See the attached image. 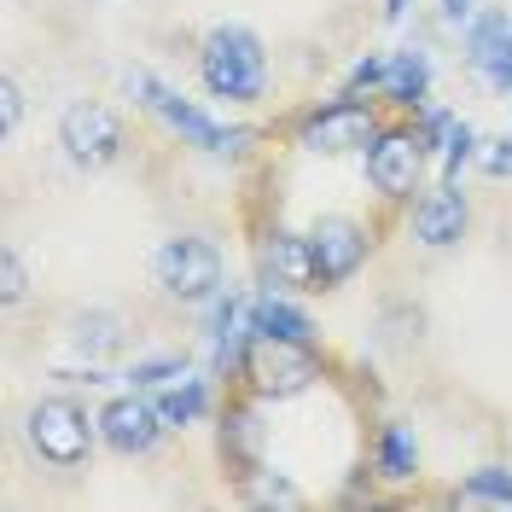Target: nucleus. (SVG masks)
Wrapping results in <instances>:
<instances>
[{
	"instance_id": "5",
	"label": "nucleus",
	"mask_w": 512,
	"mask_h": 512,
	"mask_svg": "<svg viewBox=\"0 0 512 512\" xmlns=\"http://www.w3.org/2000/svg\"><path fill=\"white\" fill-rule=\"evenodd\" d=\"M239 379L251 384L256 402H291L320 379L315 344H291V338H251Z\"/></svg>"
},
{
	"instance_id": "4",
	"label": "nucleus",
	"mask_w": 512,
	"mask_h": 512,
	"mask_svg": "<svg viewBox=\"0 0 512 512\" xmlns=\"http://www.w3.org/2000/svg\"><path fill=\"white\" fill-rule=\"evenodd\" d=\"M152 280H158L175 303H216L222 297V280H227V262L210 239L198 233H175L152 251Z\"/></svg>"
},
{
	"instance_id": "22",
	"label": "nucleus",
	"mask_w": 512,
	"mask_h": 512,
	"mask_svg": "<svg viewBox=\"0 0 512 512\" xmlns=\"http://www.w3.org/2000/svg\"><path fill=\"white\" fill-rule=\"evenodd\" d=\"M134 390H163V384H175V379H187V361L181 355H146V361H134L123 373Z\"/></svg>"
},
{
	"instance_id": "8",
	"label": "nucleus",
	"mask_w": 512,
	"mask_h": 512,
	"mask_svg": "<svg viewBox=\"0 0 512 512\" xmlns=\"http://www.w3.org/2000/svg\"><path fill=\"white\" fill-rule=\"evenodd\" d=\"M59 146L76 169H111L123 158V123H117L111 105L76 99V105H64V117H59Z\"/></svg>"
},
{
	"instance_id": "13",
	"label": "nucleus",
	"mask_w": 512,
	"mask_h": 512,
	"mask_svg": "<svg viewBox=\"0 0 512 512\" xmlns=\"http://www.w3.org/2000/svg\"><path fill=\"white\" fill-rule=\"evenodd\" d=\"M466 59L495 94H512V18L507 12H483L466 30Z\"/></svg>"
},
{
	"instance_id": "25",
	"label": "nucleus",
	"mask_w": 512,
	"mask_h": 512,
	"mask_svg": "<svg viewBox=\"0 0 512 512\" xmlns=\"http://www.w3.org/2000/svg\"><path fill=\"white\" fill-rule=\"evenodd\" d=\"M483 175H489V181H507L512 175V134H501V140L483 152Z\"/></svg>"
},
{
	"instance_id": "12",
	"label": "nucleus",
	"mask_w": 512,
	"mask_h": 512,
	"mask_svg": "<svg viewBox=\"0 0 512 512\" xmlns=\"http://www.w3.org/2000/svg\"><path fill=\"white\" fill-rule=\"evenodd\" d=\"M466 227H472V210H466V192L443 181L437 192H425L414 204V239L425 251H448V245H460L466 239Z\"/></svg>"
},
{
	"instance_id": "3",
	"label": "nucleus",
	"mask_w": 512,
	"mask_h": 512,
	"mask_svg": "<svg viewBox=\"0 0 512 512\" xmlns=\"http://www.w3.org/2000/svg\"><path fill=\"white\" fill-rule=\"evenodd\" d=\"M128 94L140 99V105H146V111H152L163 128H169V134H181V140H187V146H198V152L239 158V152L256 140L251 128H222V123H210V117H204L192 99H181L175 88H163V82H152L146 70H134V76H128Z\"/></svg>"
},
{
	"instance_id": "15",
	"label": "nucleus",
	"mask_w": 512,
	"mask_h": 512,
	"mask_svg": "<svg viewBox=\"0 0 512 512\" xmlns=\"http://www.w3.org/2000/svg\"><path fill=\"white\" fill-rule=\"evenodd\" d=\"M251 338H291V344H315V320L297 303H286L280 291L251 297Z\"/></svg>"
},
{
	"instance_id": "19",
	"label": "nucleus",
	"mask_w": 512,
	"mask_h": 512,
	"mask_svg": "<svg viewBox=\"0 0 512 512\" xmlns=\"http://www.w3.org/2000/svg\"><path fill=\"white\" fill-rule=\"evenodd\" d=\"M222 448L239 460V466H245V472L256 466L262 431H256V414H251V408H227V414H222ZM245 472H239V478H245Z\"/></svg>"
},
{
	"instance_id": "26",
	"label": "nucleus",
	"mask_w": 512,
	"mask_h": 512,
	"mask_svg": "<svg viewBox=\"0 0 512 512\" xmlns=\"http://www.w3.org/2000/svg\"><path fill=\"white\" fill-rule=\"evenodd\" d=\"M18 117H24V88L6 76V82H0V128L12 134V128H18Z\"/></svg>"
},
{
	"instance_id": "21",
	"label": "nucleus",
	"mask_w": 512,
	"mask_h": 512,
	"mask_svg": "<svg viewBox=\"0 0 512 512\" xmlns=\"http://www.w3.org/2000/svg\"><path fill=\"white\" fill-rule=\"evenodd\" d=\"M460 501H489V507H512V472L507 466H478L466 489H460Z\"/></svg>"
},
{
	"instance_id": "9",
	"label": "nucleus",
	"mask_w": 512,
	"mask_h": 512,
	"mask_svg": "<svg viewBox=\"0 0 512 512\" xmlns=\"http://www.w3.org/2000/svg\"><path fill=\"white\" fill-rule=\"evenodd\" d=\"M163 431H169V425H163L158 402H152L146 390L111 396V402L99 408V443L111 448V454H123V460H134V454H152Z\"/></svg>"
},
{
	"instance_id": "17",
	"label": "nucleus",
	"mask_w": 512,
	"mask_h": 512,
	"mask_svg": "<svg viewBox=\"0 0 512 512\" xmlns=\"http://www.w3.org/2000/svg\"><path fill=\"white\" fill-rule=\"evenodd\" d=\"M396 111H425V99H431V64L425 53H396L390 70H384V88H379Z\"/></svg>"
},
{
	"instance_id": "16",
	"label": "nucleus",
	"mask_w": 512,
	"mask_h": 512,
	"mask_svg": "<svg viewBox=\"0 0 512 512\" xmlns=\"http://www.w3.org/2000/svg\"><path fill=\"white\" fill-rule=\"evenodd\" d=\"M123 315H111V309H82V315H70L64 326V344L76 355H88V361H105V355L123 350Z\"/></svg>"
},
{
	"instance_id": "14",
	"label": "nucleus",
	"mask_w": 512,
	"mask_h": 512,
	"mask_svg": "<svg viewBox=\"0 0 512 512\" xmlns=\"http://www.w3.org/2000/svg\"><path fill=\"white\" fill-rule=\"evenodd\" d=\"M373 472H379L384 483H414V478H419L414 425H402V419H384L379 437H373Z\"/></svg>"
},
{
	"instance_id": "18",
	"label": "nucleus",
	"mask_w": 512,
	"mask_h": 512,
	"mask_svg": "<svg viewBox=\"0 0 512 512\" xmlns=\"http://www.w3.org/2000/svg\"><path fill=\"white\" fill-rule=\"evenodd\" d=\"M152 402H158V414L169 431H187V425H198V419L210 414V384L175 379V384H163V390H152Z\"/></svg>"
},
{
	"instance_id": "11",
	"label": "nucleus",
	"mask_w": 512,
	"mask_h": 512,
	"mask_svg": "<svg viewBox=\"0 0 512 512\" xmlns=\"http://www.w3.org/2000/svg\"><path fill=\"white\" fill-rule=\"evenodd\" d=\"M262 280H268V291H326L320 286L309 233H286V227H274V233L262 239Z\"/></svg>"
},
{
	"instance_id": "7",
	"label": "nucleus",
	"mask_w": 512,
	"mask_h": 512,
	"mask_svg": "<svg viewBox=\"0 0 512 512\" xmlns=\"http://www.w3.org/2000/svg\"><path fill=\"white\" fill-rule=\"evenodd\" d=\"M425 158H431V140L419 128H379V140L367 146V181L384 204H408L419 192Z\"/></svg>"
},
{
	"instance_id": "20",
	"label": "nucleus",
	"mask_w": 512,
	"mask_h": 512,
	"mask_svg": "<svg viewBox=\"0 0 512 512\" xmlns=\"http://www.w3.org/2000/svg\"><path fill=\"white\" fill-rule=\"evenodd\" d=\"M245 501L297 512V507H303V489H297V483H286L280 472H268V466H251V472H245Z\"/></svg>"
},
{
	"instance_id": "2",
	"label": "nucleus",
	"mask_w": 512,
	"mask_h": 512,
	"mask_svg": "<svg viewBox=\"0 0 512 512\" xmlns=\"http://www.w3.org/2000/svg\"><path fill=\"white\" fill-rule=\"evenodd\" d=\"M94 437H99V419H88V408L76 396H41V402H30V414H24V443L53 472L88 466Z\"/></svg>"
},
{
	"instance_id": "6",
	"label": "nucleus",
	"mask_w": 512,
	"mask_h": 512,
	"mask_svg": "<svg viewBox=\"0 0 512 512\" xmlns=\"http://www.w3.org/2000/svg\"><path fill=\"white\" fill-rule=\"evenodd\" d=\"M291 134H297L303 152L338 158V152H367L379 140V117H373V105H361L355 94H344V99H326L315 111H303Z\"/></svg>"
},
{
	"instance_id": "10",
	"label": "nucleus",
	"mask_w": 512,
	"mask_h": 512,
	"mask_svg": "<svg viewBox=\"0 0 512 512\" xmlns=\"http://www.w3.org/2000/svg\"><path fill=\"white\" fill-rule=\"evenodd\" d=\"M309 245H315V268H320V286H344L361 274V262L373 251V239H367V227L355 222V216H320L309 227Z\"/></svg>"
},
{
	"instance_id": "23",
	"label": "nucleus",
	"mask_w": 512,
	"mask_h": 512,
	"mask_svg": "<svg viewBox=\"0 0 512 512\" xmlns=\"http://www.w3.org/2000/svg\"><path fill=\"white\" fill-rule=\"evenodd\" d=\"M24 291H30V268H24V256L6 245V251H0V303H6V309H18V303H24Z\"/></svg>"
},
{
	"instance_id": "27",
	"label": "nucleus",
	"mask_w": 512,
	"mask_h": 512,
	"mask_svg": "<svg viewBox=\"0 0 512 512\" xmlns=\"http://www.w3.org/2000/svg\"><path fill=\"white\" fill-rule=\"evenodd\" d=\"M408 12V0H384V18H402Z\"/></svg>"
},
{
	"instance_id": "1",
	"label": "nucleus",
	"mask_w": 512,
	"mask_h": 512,
	"mask_svg": "<svg viewBox=\"0 0 512 512\" xmlns=\"http://www.w3.org/2000/svg\"><path fill=\"white\" fill-rule=\"evenodd\" d=\"M198 82L227 105H251L268 88V53L245 24H222L198 41Z\"/></svg>"
},
{
	"instance_id": "24",
	"label": "nucleus",
	"mask_w": 512,
	"mask_h": 512,
	"mask_svg": "<svg viewBox=\"0 0 512 512\" xmlns=\"http://www.w3.org/2000/svg\"><path fill=\"white\" fill-rule=\"evenodd\" d=\"M384 70H390V59H379V53H367V59L350 70V82H344V94H379L384 88Z\"/></svg>"
}]
</instances>
